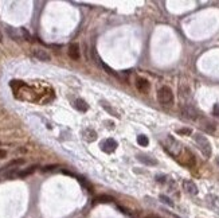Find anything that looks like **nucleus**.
Segmentation results:
<instances>
[{
	"mask_svg": "<svg viewBox=\"0 0 219 218\" xmlns=\"http://www.w3.org/2000/svg\"><path fill=\"white\" fill-rule=\"evenodd\" d=\"M194 140H195L198 148L200 149V152L204 155L206 157H210L212 154V148H211V143L208 141V139L206 136H203L202 133H195L194 135Z\"/></svg>",
	"mask_w": 219,
	"mask_h": 218,
	"instance_id": "f257e3e1",
	"label": "nucleus"
},
{
	"mask_svg": "<svg viewBox=\"0 0 219 218\" xmlns=\"http://www.w3.org/2000/svg\"><path fill=\"white\" fill-rule=\"evenodd\" d=\"M157 100L164 106H171L173 104V93L170 86H161L157 90Z\"/></svg>",
	"mask_w": 219,
	"mask_h": 218,
	"instance_id": "f03ea898",
	"label": "nucleus"
},
{
	"mask_svg": "<svg viewBox=\"0 0 219 218\" xmlns=\"http://www.w3.org/2000/svg\"><path fill=\"white\" fill-rule=\"evenodd\" d=\"M180 111H181V114L188 120H198L199 117H200L199 111L192 104H187V102H186V104H181Z\"/></svg>",
	"mask_w": 219,
	"mask_h": 218,
	"instance_id": "7ed1b4c3",
	"label": "nucleus"
},
{
	"mask_svg": "<svg viewBox=\"0 0 219 218\" xmlns=\"http://www.w3.org/2000/svg\"><path fill=\"white\" fill-rule=\"evenodd\" d=\"M167 141H168L165 144L167 151L170 152L171 155H173V156H179V152H180V149H181V145L179 144L172 136H170V135H168V137H167Z\"/></svg>",
	"mask_w": 219,
	"mask_h": 218,
	"instance_id": "20e7f679",
	"label": "nucleus"
},
{
	"mask_svg": "<svg viewBox=\"0 0 219 218\" xmlns=\"http://www.w3.org/2000/svg\"><path fill=\"white\" fill-rule=\"evenodd\" d=\"M117 141L114 139H106L104 140L102 143H101V149H102L104 152H108V154H112L113 151H116L117 148Z\"/></svg>",
	"mask_w": 219,
	"mask_h": 218,
	"instance_id": "39448f33",
	"label": "nucleus"
},
{
	"mask_svg": "<svg viewBox=\"0 0 219 218\" xmlns=\"http://www.w3.org/2000/svg\"><path fill=\"white\" fill-rule=\"evenodd\" d=\"M200 128L204 129L206 132H208V133H214L216 129L215 124H214L212 121H211L210 119H206V117H202L200 119Z\"/></svg>",
	"mask_w": 219,
	"mask_h": 218,
	"instance_id": "423d86ee",
	"label": "nucleus"
},
{
	"mask_svg": "<svg viewBox=\"0 0 219 218\" xmlns=\"http://www.w3.org/2000/svg\"><path fill=\"white\" fill-rule=\"evenodd\" d=\"M32 55L35 57L36 59L43 61V62H47V61L51 59V55H50L49 52H47L46 50H43V49H34V50H32Z\"/></svg>",
	"mask_w": 219,
	"mask_h": 218,
	"instance_id": "0eeeda50",
	"label": "nucleus"
},
{
	"mask_svg": "<svg viewBox=\"0 0 219 218\" xmlns=\"http://www.w3.org/2000/svg\"><path fill=\"white\" fill-rule=\"evenodd\" d=\"M134 84H136V87H137L140 92H143V93L148 92V90H149V86H151V84H149L148 79H146V78H143V77H137Z\"/></svg>",
	"mask_w": 219,
	"mask_h": 218,
	"instance_id": "6e6552de",
	"label": "nucleus"
},
{
	"mask_svg": "<svg viewBox=\"0 0 219 218\" xmlns=\"http://www.w3.org/2000/svg\"><path fill=\"white\" fill-rule=\"evenodd\" d=\"M69 57L74 61H78L81 58V50H79V44L78 43H71L69 46Z\"/></svg>",
	"mask_w": 219,
	"mask_h": 218,
	"instance_id": "1a4fd4ad",
	"label": "nucleus"
},
{
	"mask_svg": "<svg viewBox=\"0 0 219 218\" xmlns=\"http://www.w3.org/2000/svg\"><path fill=\"white\" fill-rule=\"evenodd\" d=\"M179 96H180L183 100L191 98V87H190V85H187L186 82H183V84L179 85Z\"/></svg>",
	"mask_w": 219,
	"mask_h": 218,
	"instance_id": "9d476101",
	"label": "nucleus"
},
{
	"mask_svg": "<svg viewBox=\"0 0 219 218\" xmlns=\"http://www.w3.org/2000/svg\"><path fill=\"white\" fill-rule=\"evenodd\" d=\"M183 187H184V190H186L188 194H192V195L198 194V186L194 183L192 180H184V182H183Z\"/></svg>",
	"mask_w": 219,
	"mask_h": 218,
	"instance_id": "9b49d317",
	"label": "nucleus"
},
{
	"mask_svg": "<svg viewBox=\"0 0 219 218\" xmlns=\"http://www.w3.org/2000/svg\"><path fill=\"white\" fill-rule=\"evenodd\" d=\"M82 136H83V139L86 141H94V140H97V132L91 128H86L85 131L82 132Z\"/></svg>",
	"mask_w": 219,
	"mask_h": 218,
	"instance_id": "f8f14e48",
	"label": "nucleus"
},
{
	"mask_svg": "<svg viewBox=\"0 0 219 218\" xmlns=\"http://www.w3.org/2000/svg\"><path fill=\"white\" fill-rule=\"evenodd\" d=\"M114 202V198L110 197V195H106V194H101V195H97L94 198V203H112Z\"/></svg>",
	"mask_w": 219,
	"mask_h": 218,
	"instance_id": "ddd939ff",
	"label": "nucleus"
},
{
	"mask_svg": "<svg viewBox=\"0 0 219 218\" xmlns=\"http://www.w3.org/2000/svg\"><path fill=\"white\" fill-rule=\"evenodd\" d=\"M137 159L140 160L141 163L146 164V166H156V164H157V160L151 157V156H146V155H139Z\"/></svg>",
	"mask_w": 219,
	"mask_h": 218,
	"instance_id": "4468645a",
	"label": "nucleus"
},
{
	"mask_svg": "<svg viewBox=\"0 0 219 218\" xmlns=\"http://www.w3.org/2000/svg\"><path fill=\"white\" fill-rule=\"evenodd\" d=\"M74 105H75V108L78 109V111H81V112H86V111L89 109V105L86 104V102L83 101L82 98H78V100H77Z\"/></svg>",
	"mask_w": 219,
	"mask_h": 218,
	"instance_id": "2eb2a0df",
	"label": "nucleus"
},
{
	"mask_svg": "<svg viewBox=\"0 0 219 218\" xmlns=\"http://www.w3.org/2000/svg\"><path fill=\"white\" fill-rule=\"evenodd\" d=\"M97 63L99 65V66L102 67V69H105L106 70V73H109V74H110V76H117V73L114 71L113 69H112V67H109L108 65L106 63H104L102 61H101V58H99V57H97Z\"/></svg>",
	"mask_w": 219,
	"mask_h": 218,
	"instance_id": "dca6fc26",
	"label": "nucleus"
},
{
	"mask_svg": "<svg viewBox=\"0 0 219 218\" xmlns=\"http://www.w3.org/2000/svg\"><path fill=\"white\" fill-rule=\"evenodd\" d=\"M36 170V166L34 164V166H30L28 168H26V170H23V171H19V174H18V176H20V178H24V176H28V175H31L32 172L35 171Z\"/></svg>",
	"mask_w": 219,
	"mask_h": 218,
	"instance_id": "f3484780",
	"label": "nucleus"
},
{
	"mask_svg": "<svg viewBox=\"0 0 219 218\" xmlns=\"http://www.w3.org/2000/svg\"><path fill=\"white\" fill-rule=\"evenodd\" d=\"M6 30H7V32H8V35H9V36H11V39H12V41H16V42H18V41H20V35H19L18 32L15 31V30L12 28V27H7Z\"/></svg>",
	"mask_w": 219,
	"mask_h": 218,
	"instance_id": "a211bd4d",
	"label": "nucleus"
},
{
	"mask_svg": "<svg viewBox=\"0 0 219 218\" xmlns=\"http://www.w3.org/2000/svg\"><path fill=\"white\" fill-rule=\"evenodd\" d=\"M24 162H26L24 159H14V160H11V162H9L6 167H4V170L9 168V167H12V166H20V164H24Z\"/></svg>",
	"mask_w": 219,
	"mask_h": 218,
	"instance_id": "6ab92c4d",
	"label": "nucleus"
},
{
	"mask_svg": "<svg viewBox=\"0 0 219 218\" xmlns=\"http://www.w3.org/2000/svg\"><path fill=\"white\" fill-rule=\"evenodd\" d=\"M137 143L141 145V147H146L149 143V139L145 136V135H140V136H137Z\"/></svg>",
	"mask_w": 219,
	"mask_h": 218,
	"instance_id": "aec40b11",
	"label": "nucleus"
},
{
	"mask_svg": "<svg viewBox=\"0 0 219 218\" xmlns=\"http://www.w3.org/2000/svg\"><path fill=\"white\" fill-rule=\"evenodd\" d=\"M101 105H102V106L105 108V109L109 112V113H112V114H114V116H117V117H118V114L116 113V111H113V108H112L110 105H109L106 101H101Z\"/></svg>",
	"mask_w": 219,
	"mask_h": 218,
	"instance_id": "412c9836",
	"label": "nucleus"
},
{
	"mask_svg": "<svg viewBox=\"0 0 219 218\" xmlns=\"http://www.w3.org/2000/svg\"><path fill=\"white\" fill-rule=\"evenodd\" d=\"M18 174H19V170L18 168H12V170H9V171L6 172V178L11 179V178H14V176H18Z\"/></svg>",
	"mask_w": 219,
	"mask_h": 218,
	"instance_id": "4be33fe9",
	"label": "nucleus"
},
{
	"mask_svg": "<svg viewBox=\"0 0 219 218\" xmlns=\"http://www.w3.org/2000/svg\"><path fill=\"white\" fill-rule=\"evenodd\" d=\"M160 201L163 202V203L168 205V206H173V202L171 201V199L167 197V195H160Z\"/></svg>",
	"mask_w": 219,
	"mask_h": 218,
	"instance_id": "5701e85b",
	"label": "nucleus"
},
{
	"mask_svg": "<svg viewBox=\"0 0 219 218\" xmlns=\"http://www.w3.org/2000/svg\"><path fill=\"white\" fill-rule=\"evenodd\" d=\"M176 133L178 135H191L192 133V129L191 128H180L176 131Z\"/></svg>",
	"mask_w": 219,
	"mask_h": 218,
	"instance_id": "b1692460",
	"label": "nucleus"
},
{
	"mask_svg": "<svg viewBox=\"0 0 219 218\" xmlns=\"http://www.w3.org/2000/svg\"><path fill=\"white\" fill-rule=\"evenodd\" d=\"M55 168H58V164H49V166L43 167V171L44 172L46 171H53V170H55Z\"/></svg>",
	"mask_w": 219,
	"mask_h": 218,
	"instance_id": "393cba45",
	"label": "nucleus"
},
{
	"mask_svg": "<svg viewBox=\"0 0 219 218\" xmlns=\"http://www.w3.org/2000/svg\"><path fill=\"white\" fill-rule=\"evenodd\" d=\"M20 31H22V34H23V36L26 38V41H31V35H30V32L27 31L26 28H20Z\"/></svg>",
	"mask_w": 219,
	"mask_h": 218,
	"instance_id": "a878e982",
	"label": "nucleus"
},
{
	"mask_svg": "<svg viewBox=\"0 0 219 218\" xmlns=\"http://www.w3.org/2000/svg\"><path fill=\"white\" fill-rule=\"evenodd\" d=\"M212 113H214V116H216V117H219V104H215V105H214V109H212Z\"/></svg>",
	"mask_w": 219,
	"mask_h": 218,
	"instance_id": "bb28decb",
	"label": "nucleus"
},
{
	"mask_svg": "<svg viewBox=\"0 0 219 218\" xmlns=\"http://www.w3.org/2000/svg\"><path fill=\"white\" fill-rule=\"evenodd\" d=\"M156 180H157V182H160V183L165 182V175H157V176H156Z\"/></svg>",
	"mask_w": 219,
	"mask_h": 218,
	"instance_id": "cd10ccee",
	"label": "nucleus"
},
{
	"mask_svg": "<svg viewBox=\"0 0 219 218\" xmlns=\"http://www.w3.org/2000/svg\"><path fill=\"white\" fill-rule=\"evenodd\" d=\"M6 156H7V151H4V149H0V159H4Z\"/></svg>",
	"mask_w": 219,
	"mask_h": 218,
	"instance_id": "c85d7f7f",
	"label": "nucleus"
},
{
	"mask_svg": "<svg viewBox=\"0 0 219 218\" xmlns=\"http://www.w3.org/2000/svg\"><path fill=\"white\" fill-rule=\"evenodd\" d=\"M144 218H160V217H157V215H153V214H151V215H146V217H144Z\"/></svg>",
	"mask_w": 219,
	"mask_h": 218,
	"instance_id": "c756f323",
	"label": "nucleus"
},
{
	"mask_svg": "<svg viewBox=\"0 0 219 218\" xmlns=\"http://www.w3.org/2000/svg\"><path fill=\"white\" fill-rule=\"evenodd\" d=\"M3 41V35H1V32H0V42Z\"/></svg>",
	"mask_w": 219,
	"mask_h": 218,
	"instance_id": "7c9ffc66",
	"label": "nucleus"
},
{
	"mask_svg": "<svg viewBox=\"0 0 219 218\" xmlns=\"http://www.w3.org/2000/svg\"><path fill=\"white\" fill-rule=\"evenodd\" d=\"M218 164H219V159H218Z\"/></svg>",
	"mask_w": 219,
	"mask_h": 218,
	"instance_id": "2f4dec72",
	"label": "nucleus"
}]
</instances>
